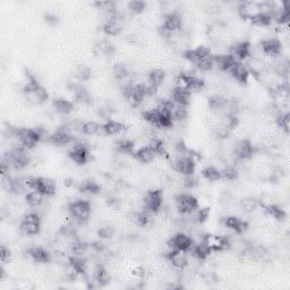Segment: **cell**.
<instances>
[{
  "label": "cell",
  "instance_id": "obj_1",
  "mask_svg": "<svg viewBox=\"0 0 290 290\" xmlns=\"http://www.w3.org/2000/svg\"><path fill=\"white\" fill-rule=\"evenodd\" d=\"M184 58L188 64L195 66L202 72H209L213 69L214 53L209 47L199 46L195 49H188L184 52Z\"/></svg>",
  "mask_w": 290,
  "mask_h": 290
},
{
  "label": "cell",
  "instance_id": "obj_2",
  "mask_svg": "<svg viewBox=\"0 0 290 290\" xmlns=\"http://www.w3.org/2000/svg\"><path fill=\"white\" fill-rule=\"evenodd\" d=\"M2 161L8 164L10 169L22 170L26 168L32 161L31 155L27 153V150L22 146H15L2 156Z\"/></svg>",
  "mask_w": 290,
  "mask_h": 290
},
{
  "label": "cell",
  "instance_id": "obj_3",
  "mask_svg": "<svg viewBox=\"0 0 290 290\" xmlns=\"http://www.w3.org/2000/svg\"><path fill=\"white\" fill-rule=\"evenodd\" d=\"M68 213L69 217L73 219L74 222L77 225L83 226L86 225L91 219L92 214V206L91 203L86 199H77L68 205Z\"/></svg>",
  "mask_w": 290,
  "mask_h": 290
},
{
  "label": "cell",
  "instance_id": "obj_4",
  "mask_svg": "<svg viewBox=\"0 0 290 290\" xmlns=\"http://www.w3.org/2000/svg\"><path fill=\"white\" fill-rule=\"evenodd\" d=\"M202 242L209 247L211 253H222L231 248L230 238L218 234L203 235Z\"/></svg>",
  "mask_w": 290,
  "mask_h": 290
},
{
  "label": "cell",
  "instance_id": "obj_5",
  "mask_svg": "<svg viewBox=\"0 0 290 290\" xmlns=\"http://www.w3.org/2000/svg\"><path fill=\"white\" fill-rule=\"evenodd\" d=\"M19 230L25 236H37L41 231V218L37 212L25 214L19 222Z\"/></svg>",
  "mask_w": 290,
  "mask_h": 290
},
{
  "label": "cell",
  "instance_id": "obj_6",
  "mask_svg": "<svg viewBox=\"0 0 290 290\" xmlns=\"http://www.w3.org/2000/svg\"><path fill=\"white\" fill-rule=\"evenodd\" d=\"M163 205V191L159 188H152L148 190L145 194L143 199V209L147 210L148 212L158 214L162 209Z\"/></svg>",
  "mask_w": 290,
  "mask_h": 290
},
{
  "label": "cell",
  "instance_id": "obj_7",
  "mask_svg": "<svg viewBox=\"0 0 290 290\" xmlns=\"http://www.w3.org/2000/svg\"><path fill=\"white\" fill-rule=\"evenodd\" d=\"M176 209L182 215L193 214L199 207L198 199L194 195L188 193H182L176 196Z\"/></svg>",
  "mask_w": 290,
  "mask_h": 290
},
{
  "label": "cell",
  "instance_id": "obj_8",
  "mask_svg": "<svg viewBox=\"0 0 290 290\" xmlns=\"http://www.w3.org/2000/svg\"><path fill=\"white\" fill-rule=\"evenodd\" d=\"M256 146L247 139L239 140L238 142L235 143L233 147V155L237 160H241V161L252 159L256 154Z\"/></svg>",
  "mask_w": 290,
  "mask_h": 290
},
{
  "label": "cell",
  "instance_id": "obj_9",
  "mask_svg": "<svg viewBox=\"0 0 290 290\" xmlns=\"http://www.w3.org/2000/svg\"><path fill=\"white\" fill-rule=\"evenodd\" d=\"M172 168L182 176L194 175L195 169H196V162L192 154L180 155L172 161Z\"/></svg>",
  "mask_w": 290,
  "mask_h": 290
},
{
  "label": "cell",
  "instance_id": "obj_10",
  "mask_svg": "<svg viewBox=\"0 0 290 290\" xmlns=\"http://www.w3.org/2000/svg\"><path fill=\"white\" fill-rule=\"evenodd\" d=\"M194 245L193 238L191 235H187L185 233H177L172 236L169 241L167 242V246L170 249H178L184 250V252H188L192 249Z\"/></svg>",
  "mask_w": 290,
  "mask_h": 290
},
{
  "label": "cell",
  "instance_id": "obj_11",
  "mask_svg": "<svg viewBox=\"0 0 290 290\" xmlns=\"http://www.w3.org/2000/svg\"><path fill=\"white\" fill-rule=\"evenodd\" d=\"M166 258L171 264L172 268L178 271H184L190 265V256L188 252L178 249H171L166 254Z\"/></svg>",
  "mask_w": 290,
  "mask_h": 290
},
{
  "label": "cell",
  "instance_id": "obj_12",
  "mask_svg": "<svg viewBox=\"0 0 290 290\" xmlns=\"http://www.w3.org/2000/svg\"><path fill=\"white\" fill-rule=\"evenodd\" d=\"M238 15L245 21L252 22L254 18L262 13L261 3L256 1H242L237 7Z\"/></svg>",
  "mask_w": 290,
  "mask_h": 290
},
{
  "label": "cell",
  "instance_id": "obj_13",
  "mask_svg": "<svg viewBox=\"0 0 290 290\" xmlns=\"http://www.w3.org/2000/svg\"><path fill=\"white\" fill-rule=\"evenodd\" d=\"M229 53L239 62H242V60H247L250 56H253L252 46L247 41L235 42L230 46Z\"/></svg>",
  "mask_w": 290,
  "mask_h": 290
},
{
  "label": "cell",
  "instance_id": "obj_14",
  "mask_svg": "<svg viewBox=\"0 0 290 290\" xmlns=\"http://www.w3.org/2000/svg\"><path fill=\"white\" fill-rule=\"evenodd\" d=\"M162 30L166 31V32L170 34H176L178 33L183 27V18L180 16L178 11H175V13L166 15L163 16V22L162 25L160 26Z\"/></svg>",
  "mask_w": 290,
  "mask_h": 290
},
{
  "label": "cell",
  "instance_id": "obj_15",
  "mask_svg": "<svg viewBox=\"0 0 290 290\" xmlns=\"http://www.w3.org/2000/svg\"><path fill=\"white\" fill-rule=\"evenodd\" d=\"M261 50L265 56L277 57L282 52V43L278 38H268L261 42Z\"/></svg>",
  "mask_w": 290,
  "mask_h": 290
},
{
  "label": "cell",
  "instance_id": "obj_16",
  "mask_svg": "<svg viewBox=\"0 0 290 290\" xmlns=\"http://www.w3.org/2000/svg\"><path fill=\"white\" fill-rule=\"evenodd\" d=\"M223 227L233 231L234 234L242 235L248 228V223L237 217V215H228V217L223 219Z\"/></svg>",
  "mask_w": 290,
  "mask_h": 290
},
{
  "label": "cell",
  "instance_id": "obj_17",
  "mask_svg": "<svg viewBox=\"0 0 290 290\" xmlns=\"http://www.w3.org/2000/svg\"><path fill=\"white\" fill-rule=\"evenodd\" d=\"M48 140L54 145H58V146H68V145L72 144L75 140V136L70 134L66 129L62 127L58 128L56 132L52 133L51 135H49Z\"/></svg>",
  "mask_w": 290,
  "mask_h": 290
},
{
  "label": "cell",
  "instance_id": "obj_18",
  "mask_svg": "<svg viewBox=\"0 0 290 290\" xmlns=\"http://www.w3.org/2000/svg\"><path fill=\"white\" fill-rule=\"evenodd\" d=\"M133 155H134L136 161L141 163H150L156 158V153L151 144L143 145V146L136 148Z\"/></svg>",
  "mask_w": 290,
  "mask_h": 290
},
{
  "label": "cell",
  "instance_id": "obj_19",
  "mask_svg": "<svg viewBox=\"0 0 290 290\" xmlns=\"http://www.w3.org/2000/svg\"><path fill=\"white\" fill-rule=\"evenodd\" d=\"M238 62L230 53H220L214 54V66L220 72H230V69L234 67V65Z\"/></svg>",
  "mask_w": 290,
  "mask_h": 290
},
{
  "label": "cell",
  "instance_id": "obj_20",
  "mask_svg": "<svg viewBox=\"0 0 290 290\" xmlns=\"http://www.w3.org/2000/svg\"><path fill=\"white\" fill-rule=\"evenodd\" d=\"M230 75L234 78L235 81L237 82L239 84H246L249 80V70L246 67V65L244 62H236L234 65V67L230 69Z\"/></svg>",
  "mask_w": 290,
  "mask_h": 290
},
{
  "label": "cell",
  "instance_id": "obj_21",
  "mask_svg": "<svg viewBox=\"0 0 290 290\" xmlns=\"http://www.w3.org/2000/svg\"><path fill=\"white\" fill-rule=\"evenodd\" d=\"M246 67L248 68L249 74H253L254 76L260 77L261 75L266 72V62L260 57L250 56L247 60H246Z\"/></svg>",
  "mask_w": 290,
  "mask_h": 290
},
{
  "label": "cell",
  "instance_id": "obj_22",
  "mask_svg": "<svg viewBox=\"0 0 290 290\" xmlns=\"http://www.w3.org/2000/svg\"><path fill=\"white\" fill-rule=\"evenodd\" d=\"M27 254L35 263H49L51 262V253L40 246H32L27 249Z\"/></svg>",
  "mask_w": 290,
  "mask_h": 290
},
{
  "label": "cell",
  "instance_id": "obj_23",
  "mask_svg": "<svg viewBox=\"0 0 290 290\" xmlns=\"http://www.w3.org/2000/svg\"><path fill=\"white\" fill-rule=\"evenodd\" d=\"M126 125L118 120L109 119L103 124V134L107 136H117L126 131Z\"/></svg>",
  "mask_w": 290,
  "mask_h": 290
},
{
  "label": "cell",
  "instance_id": "obj_24",
  "mask_svg": "<svg viewBox=\"0 0 290 290\" xmlns=\"http://www.w3.org/2000/svg\"><path fill=\"white\" fill-rule=\"evenodd\" d=\"M166 82V72L161 68H154L147 74V84L155 90L162 86Z\"/></svg>",
  "mask_w": 290,
  "mask_h": 290
},
{
  "label": "cell",
  "instance_id": "obj_25",
  "mask_svg": "<svg viewBox=\"0 0 290 290\" xmlns=\"http://www.w3.org/2000/svg\"><path fill=\"white\" fill-rule=\"evenodd\" d=\"M52 109L60 116H69L74 110V103L67 99L58 97L52 101Z\"/></svg>",
  "mask_w": 290,
  "mask_h": 290
},
{
  "label": "cell",
  "instance_id": "obj_26",
  "mask_svg": "<svg viewBox=\"0 0 290 290\" xmlns=\"http://www.w3.org/2000/svg\"><path fill=\"white\" fill-rule=\"evenodd\" d=\"M170 100L175 103L188 107L192 100V93L190 91H185V90L174 88L170 92Z\"/></svg>",
  "mask_w": 290,
  "mask_h": 290
},
{
  "label": "cell",
  "instance_id": "obj_27",
  "mask_svg": "<svg viewBox=\"0 0 290 290\" xmlns=\"http://www.w3.org/2000/svg\"><path fill=\"white\" fill-rule=\"evenodd\" d=\"M45 195L35 190H31L25 194V203L30 207H40L45 203Z\"/></svg>",
  "mask_w": 290,
  "mask_h": 290
},
{
  "label": "cell",
  "instance_id": "obj_28",
  "mask_svg": "<svg viewBox=\"0 0 290 290\" xmlns=\"http://www.w3.org/2000/svg\"><path fill=\"white\" fill-rule=\"evenodd\" d=\"M238 206L244 213L250 214V213H254L257 210V207L260 206V202H258L257 198L247 196V197L242 198L241 201H239Z\"/></svg>",
  "mask_w": 290,
  "mask_h": 290
},
{
  "label": "cell",
  "instance_id": "obj_29",
  "mask_svg": "<svg viewBox=\"0 0 290 290\" xmlns=\"http://www.w3.org/2000/svg\"><path fill=\"white\" fill-rule=\"evenodd\" d=\"M188 116V110L186 105H182L178 103H175L171 101V117L175 123H182V121L186 120Z\"/></svg>",
  "mask_w": 290,
  "mask_h": 290
},
{
  "label": "cell",
  "instance_id": "obj_30",
  "mask_svg": "<svg viewBox=\"0 0 290 290\" xmlns=\"http://www.w3.org/2000/svg\"><path fill=\"white\" fill-rule=\"evenodd\" d=\"M202 177L204 178L206 182L215 183L222 179L221 176V169L217 166H207L202 170Z\"/></svg>",
  "mask_w": 290,
  "mask_h": 290
},
{
  "label": "cell",
  "instance_id": "obj_31",
  "mask_svg": "<svg viewBox=\"0 0 290 290\" xmlns=\"http://www.w3.org/2000/svg\"><path fill=\"white\" fill-rule=\"evenodd\" d=\"M103 134V125L97 123V121L90 120L83 124V135L97 136Z\"/></svg>",
  "mask_w": 290,
  "mask_h": 290
},
{
  "label": "cell",
  "instance_id": "obj_32",
  "mask_svg": "<svg viewBox=\"0 0 290 290\" xmlns=\"http://www.w3.org/2000/svg\"><path fill=\"white\" fill-rule=\"evenodd\" d=\"M263 209H264V212L266 215H269V217L276 219V220H278V221H282L286 218L285 210L282 209V207H280L279 205L273 204V203L272 204L263 206Z\"/></svg>",
  "mask_w": 290,
  "mask_h": 290
},
{
  "label": "cell",
  "instance_id": "obj_33",
  "mask_svg": "<svg viewBox=\"0 0 290 290\" xmlns=\"http://www.w3.org/2000/svg\"><path fill=\"white\" fill-rule=\"evenodd\" d=\"M112 74L117 80L120 82H124L125 80H127V78H129V76H131V70H129L128 66L126 64L118 62V64L113 66Z\"/></svg>",
  "mask_w": 290,
  "mask_h": 290
},
{
  "label": "cell",
  "instance_id": "obj_34",
  "mask_svg": "<svg viewBox=\"0 0 290 290\" xmlns=\"http://www.w3.org/2000/svg\"><path fill=\"white\" fill-rule=\"evenodd\" d=\"M80 191L82 192V193H85L89 195H96L100 193L101 187L99 184L94 182V180L86 179L84 180V182H82V184L80 185Z\"/></svg>",
  "mask_w": 290,
  "mask_h": 290
},
{
  "label": "cell",
  "instance_id": "obj_35",
  "mask_svg": "<svg viewBox=\"0 0 290 290\" xmlns=\"http://www.w3.org/2000/svg\"><path fill=\"white\" fill-rule=\"evenodd\" d=\"M116 147L121 154H133L135 151V143L129 139H121L116 143Z\"/></svg>",
  "mask_w": 290,
  "mask_h": 290
},
{
  "label": "cell",
  "instance_id": "obj_36",
  "mask_svg": "<svg viewBox=\"0 0 290 290\" xmlns=\"http://www.w3.org/2000/svg\"><path fill=\"white\" fill-rule=\"evenodd\" d=\"M152 215H153V213L148 212L147 210H145V209L141 210V211H139V212H136L134 215L135 222L141 227L150 226L152 223Z\"/></svg>",
  "mask_w": 290,
  "mask_h": 290
},
{
  "label": "cell",
  "instance_id": "obj_37",
  "mask_svg": "<svg viewBox=\"0 0 290 290\" xmlns=\"http://www.w3.org/2000/svg\"><path fill=\"white\" fill-rule=\"evenodd\" d=\"M96 48L99 53L104 54V56H111V54L115 53V46L109 40H101L100 42H97V45L96 46Z\"/></svg>",
  "mask_w": 290,
  "mask_h": 290
},
{
  "label": "cell",
  "instance_id": "obj_38",
  "mask_svg": "<svg viewBox=\"0 0 290 290\" xmlns=\"http://www.w3.org/2000/svg\"><path fill=\"white\" fill-rule=\"evenodd\" d=\"M277 125L282 132H285L286 134L289 133V126H290V116L288 112H281L279 116L276 118Z\"/></svg>",
  "mask_w": 290,
  "mask_h": 290
},
{
  "label": "cell",
  "instance_id": "obj_39",
  "mask_svg": "<svg viewBox=\"0 0 290 290\" xmlns=\"http://www.w3.org/2000/svg\"><path fill=\"white\" fill-rule=\"evenodd\" d=\"M193 214H194V221L198 223V225H202V223H204L210 217V207L205 206V207H201V209L198 207Z\"/></svg>",
  "mask_w": 290,
  "mask_h": 290
},
{
  "label": "cell",
  "instance_id": "obj_40",
  "mask_svg": "<svg viewBox=\"0 0 290 290\" xmlns=\"http://www.w3.org/2000/svg\"><path fill=\"white\" fill-rule=\"evenodd\" d=\"M127 7H128V10L131 11L132 14L139 15V14H142L143 11L146 9V2L141 1V0H133V1L128 2Z\"/></svg>",
  "mask_w": 290,
  "mask_h": 290
},
{
  "label": "cell",
  "instance_id": "obj_41",
  "mask_svg": "<svg viewBox=\"0 0 290 290\" xmlns=\"http://www.w3.org/2000/svg\"><path fill=\"white\" fill-rule=\"evenodd\" d=\"M222 179H227L229 182H234L238 178V170L234 166H226L221 169Z\"/></svg>",
  "mask_w": 290,
  "mask_h": 290
},
{
  "label": "cell",
  "instance_id": "obj_42",
  "mask_svg": "<svg viewBox=\"0 0 290 290\" xmlns=\"http://www.w3.org/2000/svg\"><path fill=\"white\" fill-rule=\"evenodd\" d=\"M76 77H77V80L81 81V82L89 81L90 78L92 77V69L90 68L89 66L81 65L76 70Z\"/></svg>",
  "mask_w": 290,
  "mask_h": 290
},
{
  "label": "cell",
  "instance_id": "obj_43",
  "mask_svg": "<svg viewBox=\"0 0 290 290\" xmlns=\"http://www.w3.org/2000/svg\"><path fill=\"white\" fill-rule=\"evenodd\" d=\"M97 235L101 239H111L115 235V228L110 225H104L100 227L99 230H97Z\"/></svg>",
  "mask_w": 290,
  "mask_h": 290
},
{
  "label": "cell",
  "instance_id": "obj_44",
  "mask_svg": "<svg viewBox=\"0 0 290 290\" xmlns=\"http://www.w3.org/2000/svg\"><path fill=\"white\" fill-rule=\"evenodd\" d=\"M11 258V253L10 249L7 247L6 245H1V248H0V261H1L2 264L8 263Z\"/></svg>",
  "mask_w": 290,
  "mask_h": 290
},
{
  "label": "cell",
  "instance_id": "obj_45",
  "mask_svg": "<svg viewBox=\"0 0 290 290\" xmlns=\"http://www.w3.org/2000/svg\"><path fill=\"white\" fill-rule=\"evenodd\" d=\"M183 185L185 188H194L197 185V179L194 177V175H190V176H183Z\"/></svg>",
  "mask_w": 290,
  "mask_h": 290
},
{
  "label": "cell",
  "instance_id": "obj_46",
  "mask_svg": "<svg viewBox=\"0 0 290 290\" xmlns=\"http://www.w3.org/2000/svg\"><path fill=\"white\" fill-rule=\"evenodd\" d=\"M132 274L134 277H136L137 279H144L145 277H146V269L143 268V266H136L135 269H133Z\"/></svg>",
  "mask_w": 290,
  "mask_h": 290
},
{
  "label": "cell",
  "instance_id": "obj_47",
  "mask_svg": "<svg viewBox=\"0 0 290 290\" xmlns=\"http://www.w3.org/2000/svg\"><path fill=\"white\" fill-rule=\"evenodd\" d=\"M46 21L48 22V23H50V24H56V23L58 22V17H57V15H54V14H48L46 16Z\"/></svg>",
  "mask_w": 290,
  "mask_h": 290
}]
</instances>
